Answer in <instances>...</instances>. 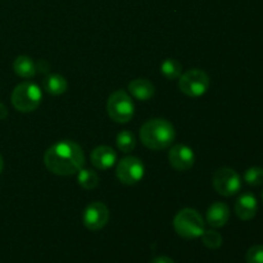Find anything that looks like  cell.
<instances>
[{"label": "cell", "instance_id": "cell-15", "mask_svg": "<svg viewBox=\"0 0 263 263\" xmlns=\"http://www.w3.org/2000/svg\"><path fill=\"white\" fill-rule=\"evenodd\" d=\"M44 89L46 92H49L50 95H62L67 91V80L64 79L62 74L58 73H51L44 79L43 81Z\"/></svg>", "mask_w": 263, "mask_h": 263}, {"label": "cell", "instance_id": "cell-1", "mask_svg": "<svg viewBox=\"0 0 263 263\" xmlns=\"http://www.w3.org/2000/svg\"><path fill=\"white\" fill-rule=\"evenodd\" d=\"M44 163L54 175L69 176L77 174L84 167L85 154L81 146L74 141H58L45 152Z\"/></svg>", "mask_w": 263, "mask_h": 263}, {"label": "cell", "instance_id": "cell-10", "mask_svg": "<svg viewBox=\"0 0 263 263\" xmlns=\"http://www.w3.org/2000/svg\"><path fill=\"white\" fill-rule=\"evenodd\" d=\"M168 162L176 171H187L194 166L195 154L187 145L176 144L170 149Z\"/></svg>", "mask_w": 263, "mask_h": 263}, {"label": "cell", "instance_id": "cell-7", "mask_svg": "<svg viewBox=\"0 0 263 263\" xmlns=\"http://www.w3.org/2000/svg\"><path fill=\"white\" fill-rule=\"evenodd\" d=\"M216 192L223 197H233L241 189V179L238 172L229 167H222L215 172L212 179Z\"/></svg>", "mask_w": 263, "mask_h": 263}, {"label": "cell", "instance_id": "cell-14", "mask_svg": "<svg viewBox=\"0 0 263 263\" xmlns=\"http://www.w3.org/2000/svg\"><path fill=\"white\" fill-rule=\"evenodd\" d=\"M128 91L135 99L146 102L156 94V86L146 79H136L128 84Z\"/></svg>", "mask_w": 263, "mask_h": 263}, {"label": "cell", "instance_id": "cell-6", "mask_svg": "<svg viewBox=\"0 0 263 263\" xmlns=\"http://www.w3.org/2000/svg\"><path fill=\"white\" fill-rule=\"evenodd\" d=\"M179 89L187 97H202L210 89V76L203 69H189L180 76Z\"/></svg>", "mask_w": 263, "mask_h": 263}, {"label": "cell", "instance_id": "cell-19", "mask_svg": "<svg viewBox=\"0 0 263 263\" xmlns=\"http://www.w3.org/2000/svg\"><path fill=\"white\" fill-rule=\"evenodd\" d=\"M116 143H117V148L122 153H130V152H133L135 149L136 138L131 131L123 130L117 135Z\"/></svg>", "mask_w": 263, "mask_h": 263}, {"label": "cell", "instance_id": "cell-23", "mask_svg": "<svg viewBox=\"0 0 263 263\" xmlns=\"http://www.w3.org/2000/svg\"><path fill=\"white\" fill-rule=\"evenodd\" d=\"M151 263H175L172 261L170 257H166V256H159V257H156V258H153L151 261Z\"/></svg>", "mask_w": 263, "mask_h": 263}, {"label": "cell", "instance_id": "cell-2", "mask_svg": "<svg viewBox=\"0 0 263 263\" xmlns=\"http://www.w3.org/2000/svg\"><path fill=\"white\" fill-rule=\"evenodd\" d=\"M176 131L174 125L164 118H153L141 126V143L152 151H163L174 143Z\"/></svg>", "mask_w": 263, "mask_h": 263}, {"label": "cell", "instance_id": "cell-11", "mask_svg": "<svg viewBox=\"0 0 263 263\" xmlns=\"http://www.w3.org/2000/svg\"><path fill=\"white\" fill-rule=\"evenodd\" d=\"M90 159H91L92 166L97 167L98 170L105 171V170H109L110 167L116 164V162H117V153L110 146L100 145L97 146L91 152Z\"/></svg>", "mask_w": 263, "mask_h": 263}, {"label": "cell", "instance_id": "cell-16", "mask_svg": "<svg viewBox=\"0 0 263 263\" xmlns=\"http://www.w3.org/2000/svg\"><path fill=\"white\" fill-rule=\"evenodd\" d=\"M13 69H14L15 74H18L22 79H32L36 74L37 69H36V64L30 57L21 55L15 58L13 62Z\"/></svg>", "mask_w": 263, "mask_h": 263}, {"label": "cell", "instance_id": "cell-18", "mask_svg": "<svg viewBox=\"0 0 263 263\" xmlns=\"http://www.w3.org/2000/svg\"><path fill=\"white\" fill-rule=\"evenodd\" d=\"M161 72L167 80H179L182 74V66L176 59L167 58L162 62Z\"/></svg>", "mask_w": 263, "mask_h": 263}, {"label": "cell", "instance_id": "cell-5", "mask_svg": "<svg viewBox=\"0 0 263 263\" xmlns=\"http://www.w3.org/2000/svg\"><path fill=\"white\" fill-rule=\"evenodd\" d=\"M107 113L110 120L117 123H127L133 120L135 105L125 90L112 92L107 102Z\"/></svg>", "mask_w": 263, "mask_h": 263}, {"label": "cell", "instance_id": "cell-22", "mask_svg": "<svg viewBox=\"0 0 263 263\" xmlns=\"http://www.w3.org/2000/svg\"><path fill=\"white\" fill-rule=\"evenodd\" d=\"M247 263H263V246H253L246 254Z\"/></svg>", "mask_w": 263, "mask_h": 263}, {"label": "cell", "instance_id": "cell-4", "mask_svg": "<svg viewBox=\"0 0 263 263\" xmlns=\"http://www.w3.org/2000/svg\"><path fill=\"white\" fill-rule=\"evenodd\" d=\"M43 92L40 87L30 81H25L17 85L12 92V104L18 112H33L40 105Z\"/></svg>", "mask_w": 263, "mask_h": 263}, {"label": "cell", "instance_id": "cell-12", "mask_svg": "<svg viewBox=\"0 0 263 263\" xmlns=\"http://www.w3.org/2000/svg\"><path fill=\"white\" fill-rule=\"evenodd\" d=\"M258 210V203L252 193H244L235 203V213L240 220L249 221L254 218Z\"/></svg>", "mask_w": 263, "mask_h": 263}, {"label": "cell", "instance_id": "cell-27", "mask_svg": "<svg viewBox=\"0 0 263 263\" xmlns=\"http://www.w3.org/2000/svg\"><path fill=\"white\" fill-rule=\"evenodd\" d=\"M262 200H263V192H262Z\"/></svg>", "mask_w": 263, "mask_h": 263}, {"label": "cell", "instance_id": "cell-3", "mask_svg": "<svg viewBox=\"0 0 263 263\" xmlns=\"http://www.w3.org/2000/svg\"><path fill=\"white\" fill-rule=\"evenodd\" d=\"M175 231L181 238L197 239L204 233V220L198 211L193 208H184L179 211L174 218Z\"/></svg>", "mask_w": 263, "mask_h": 263}, {"label": "cell", "instance_id": "cell-13", "mask_svg": "<svg viewBox=\"0 0 263 263\" xmlns=\"http://www.w3.org/2000/svg\"><path fill=\"white\" fill-rule=\"evenodd\" d=\"M230 218V210L228 204L222 202H216L208 208L207 211V222L212 228H222L228 223Z\"/></svg>", "mask_w": 263, "mask_h": 263}, {"label": "cell", "instance_id": "cell-25", "mask_svg": "<svg viewBox=\"0 0 263 263\" xmlns=\"http://www.w3.org/2000/svg\"><path fill=\"white\" fill-rule=\"evenodd\" d=\"M7 116H8L7 107H5L4 104H2V103H0V120H4Z\"/></svg>", "mask_w": 263, "mask_h": 263}, {"label": "cell", "instance_id": "cell-20", "mask_svg": "<svg viewBox=\"0 0 263 263\" xmlns=\"http://www.w3.org/2000/svg\"><path fill=\"white\" fill-rule=\"evenodd\" d=\"M200 238H202L203 246L207 247L208 249H218L222 246V236L216 230H204Z\"/></svg>", "mask_w": 263, "mask_h": 263}, {"label": "cell", "instance_id": "cell-26", "mask_svg": "<svg viewBox=\"0 0 263 263\" xmlns=\"http://www.w3.org/2000/svg\"><path fill=\"white\" fill-rule=\"evenodd\" d=\"M3 168H4V161H3V157L0 156V174H2Z\"/></svg>", "mask_w": 263, "mask_h": 263}, {"label": "cell", "instance_id": "cell-21", "mask_svg": "<svg viewBox=\"0 0 263 263\" xmlns=\"http://www.w3.org/2000/svg\"><path fill=\"white\" fill-rule=\"evenodd\" d=\"M244 181L251 186H259L263 184V168L251 167L244 174Z\"/></svg>", "mask_w": 263, "mask_h": 263}, {"label": "cell", "instance_id": "cell-24", "mask_svg": "<svg viewBox=\"0 0 263 263\" xmlns=\"http://www.w3.org/2000/svg\"><path fill=\"white\" fill-rule=\"evenodd\" d=\"M49 68H50V66H49L48 62L45 61H40L36 64V69H37L39 72H48Z\"/></svg>", "mask_w": 263, "mask_h": 263}, {"label": "cell", "instance_id": "cell-17", "mask_svg": "<svg viewBox=\"0 0 263 263\" xmlns=\"http://www.w3.org/2000/svg\"><path fill=\"white\" fill-rule=\"evenodd\" d=\"M77 181L81 187L86 190L95 189L99 185V175L94 171V170H87L82 167L79 172H77Z\"/></svg>", "mask_w": 263, "mask_h": 263}, {"label": "cell", "instance_id": "cell-8", "mask_svg": "<svg viewBox=\"0 0 263 263\" xmlns=\"http://www.w3.org/2000/svg\"><path fill=\"white\" fill-rule=\"evenodd\" d=\"M145 167L138 157H125L121 159L116 168V176L123 185H135L143 180Z\"/></svg>", "mask_w": 263, "mask_h": 263}, {"label": "cell", "instance_id": "cell-9", "mask_svg": "<svg viewBox=\"0 0 263 263\" xmlns=\"http://www.w3.org/2000/svg\"><path fill=\"white\" fill-rule=\"evenodd\" d=\"M109 220V211L107 205L102 202H92L86 207L84 212V221L85 228L91 231L102 230Z\"/></svg>", "mask_w": 263, "mask_h": 263}]
</instances>
